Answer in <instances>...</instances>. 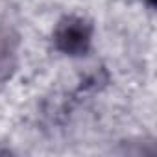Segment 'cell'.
I'll list each match as a JSON object with an SVG mask.
<instances>
[{
  "instance_id": "2",
  "label": "cell",
  "mask_w": 157,
  "mask_h": 157,
  "mask_svg": "<svg viewBox=\"0 0 157 157\" xmlns=\"http://www.w3.org/2000/svg\"><path fill=\"white\" fill-rule=\"evenodd\" d=\"M21 33L13 26H0V83L15 76L21 61Z\"/></svg>"
},
{
  "instance_id": "1",
  "label": "cell",
  "mask_w": 157,
  "mask_h": 157,
  "mask_svg": "<svg viewBox=\"0 0 157 157\" xmlns=\"http://www.w3.org/2000/svg\"><path fill=\"white\" fill-rule=\"evenodd\" d=\"M93 41L94 24L78 13L63 15L52 30L54 48L67 57H85L93 48Z\"/></svg>"
},
{
  "instance_id": "3",
  "label": "cell",
  "mask_w": 157,
  "mask_h": 157,
  "mask_svg": "<svg viewBox=\"0 0 157 157\" xmlns=\"http://www.w3.org/2000/svg\"><path fill=\"white\" fill-rule=\"evenodd\" d=\"M140 2L148 8V10H153L155 8V2H157V0H140Z\"/></svg>"
}]
</instances>
